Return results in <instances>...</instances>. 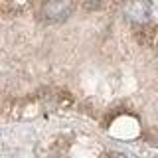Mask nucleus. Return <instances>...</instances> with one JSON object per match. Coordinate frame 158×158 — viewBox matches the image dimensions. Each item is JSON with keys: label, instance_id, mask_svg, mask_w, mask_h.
<instances>
[{"label": "nucleus", "instance_id": "3", "mask_svg": "<svg viewBox=\"0 0 158 158\" xmlns=\"http://www.w3.org/2000/svg\"><path fill=\"white\" fill-rule=\"evenodd\" d=\"M79 2H83L85 6H89V8H95V6H99V4H103L105 0H79Z\"/></svg>", "mask_w": 158, "mask_h": 158}, {"label": "nucleus", "instance_id": "2", "mask_svg": "<svg viewBox=\"0 0 158 158\" xmlns=\"http://www.w3.org/2000/svg\"><path fill=\"white\" fill-rule=\"evenodd\" d=\"M125 16L135 24H146L150 18V0H128L125 4Z\"/></svg>", "mask_w": 158, "mask_h": 158}, {"label": "nucleus", "instance_id": "5", "mask_svg": "<svg viewBox=\"0 0 158 158\" xmlns=\"http://www.w3.org/2000/svg\"><path fill=\"white\" fill-rule=\"evenodd\" d=\"M156 53H158V46H156Z\"/></svg>", "mask_w": 158, "mask_h": 158}, {"label": "nucleus", "instance_id": "1", "mask_svg": "<svg viewBox=\"0 0 158 158\" xmlns=\"http://www.w3.org/2000/svg\"><path fill=\"white\" fill-rule=\"evenodd\" d=\"M77 0H42L40 4V16L46 22L59 24L73 14Z\"/></svg>", "mask_w": 158, "mask_h": 158}, {"label": "nucleus", "instance_id": "4", "mask_svg": "<svg viewBox=\"0 0 158 158\" xmlns=\"http://www.w3.org/2000/svg\"><path fill=\"white\" fill-rule=\"evenodd\" d=\"M154 144H158V131H156V140H154Z\"/></svg>", "mask_w": 158, "mask_h": 158}]
</instances>
